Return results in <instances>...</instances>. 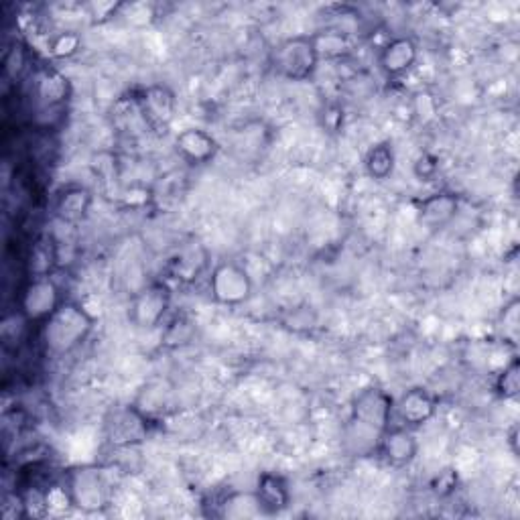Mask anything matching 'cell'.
Here are the masks:
<instances>
[{"instance_id":"14","label":"cell","mask_w":520,"mask_h":520,"mask_svg":"<svg viewBox=\"0 0 520 520\" xmlns=\"http://www.w3.org/2000/svg\"><path fill=\"white\" fill-rule=\"evenodd\" d=\"M458 210H460L458 195L451 191H439V193L429 195V198H425L419 204L417 216H419L421 226H425L431 232H437L453 222Z\"/></svg>"},{"instance_id":"3","label":"cell","mask_w":520,"mask_h":520,"mask_svg":"<svg viewBox=\"0 0 520 520\" xmlns=\"http://www.w3.org/2000/svg\"><path fill=\"white\" fill-rule=\"evenodd\" d=\"M319 53L313 35H293L281 41L273 53L275 72L291 82H307L319 68Z\"/></svg>"},{"instance_id":"15","label":"cell","mask_w":520,"mask_h":520,"mask_svg":"<svg viewBox=\"0 0 520 520\" xmlns=\"http://www.w3.org/2000/svg\"><path fill=\"white\" fill-rule=\"evenodd\" d=\"M252 492L256 496L260 514H281L291 504V490L287 480L273 472L260 474Z\"/></svg>"},{"instance_id":"24","label":"cell","mask_w":520,"mask_h":520,"mask_svg":"<svg viewBox=\"0 0 520 520\" xmlns=\"http://www.w3.org/2000/svg\"><path fill=\"white\" fill-rule=\"evenodd\" d=\"M518 307H520V301L514 297L510 303L504 305V311H502V328H504V342H510V344H516L518 342V330H520V315H518Z\"/></svg>"},{"instance_id":"1","label":"cell","mask_w":520,"mask_h":520,"mask_svg":"<svg viewBox=\"0 0 520 520\" xmlns=\"http://www.w3.org/2000/svg\"><path fill=\"white\" fill-rule=\"evenodd\" d=\"M395 421V399L380 386H366L352 399L344 445L352 455H374L382 433Z\"/></svg>"},{"instance_id":"21","label":"cell","mask_w":520,"mask_h":520,"mask_svg":"<svg viewBox=\"0 0 520 520\" xmlns=\"http://www.w3.org/2000/svg\"><path fill=\"white\" fill-rule=\"evenodd\" d=\"M494 390L496 395L504 401H514L520 393V366H518V360L512 358L502 370L500 374L496 376V382H494Z\"/></svg>"},{"instance_id":"27","label":"cell","mask_w":520,"mask_h":520,"mask_svg":"<svg viewBox=\"0 0 520 520\" xmlns=\"http://www.w3.org/2000/svg\"><path fill=\"white\" fill-rule=\"evenodd\" d=\"M455 482H458V478H455L453 472H443V474L435 480L433 490H435L439 496H445V494H449V492L455 488Z\"/></svg>"},{"instance_id":"9","label":"cell","mask_w":520,"mask_h":520,"mask_svg":"<svg viewBox=\"0 0 520 520\" xmlns=\"http://www.w3.org/2000/svg\"><path fill=\"white\" fill-rule=\"evenodd\" d=\"M376 455L393 468L411 466L419 455V439L409 427L390 425L378 441Z\"/></svg>"},{"instance_id":"6","label":"cell","mask_w":520,"mask_h":520,"mask_svg":"<svg viewBox=\"0 0 520 520\" xmlns=\"http://www.w3.org/2000/svg\"><path fill=\"white\" fill-rule=\"evenodd\" d=\"M173 293L167 283L155 281L143 287L128 307V319L137 330H155L171 307Z\"/></svg>"},{"instance_id":"16","label":"cell","mask_w":520,"mask_h":520,"mask_svg":"<svg viewBox=\"0 0 520 520\" xmlns=\"http://www.w3.org/2000/svg\"><path fill=\"white\" fill-rule=\"evenodd\" d=\"M92 202L94 195L90 189L82 185H70L57 195L55 214L65 224H78L88 216Z\"/></svg>"},{"instance_id":"4","label":"cell","mask_w":520,"mask_h":520,"mask_svg":"<svg viewBox=\"0 0 520 520\" xmlns=\"http://www.w3.org/2000/svg\"><path fill=\"white\" fill-rule=\"evenodd\" d=\"M65 488L70 492L72 506L86 512H102L112 502V484L108 482L106 474L100 468H78L68 474Z\"/></svg>"},{"instance_id":"20","label":"cell","mask_w":520,"mask_h":520,"mask_svg":"<svg viewBox=\"0 0 520 520\" xmlns=\"http://www.w3.org/2000/svg\"><path fill=\"white\" fill-rule=\"evenodd\" d=\"M315 39V47L319 53V59H342L352 51V43L348 33L340 31V29H328V31H319L313 33Z\"/></svg>"},{"instance_id":"5","label":"cell","mask_w":520,"mask_h":520,"mask_svg":"<svg viewBox=\"0 0 520 520\" xmlns=\"http://www.w3.org/2000/svg\"><path fill=\"white\" fill-rule=\"evenodd\" d=\"M210 293L218 305L238 307L244 305L254 291L250 273L236 260H222L210 273Z\"/></svg>"},{"instance_id":"13","label":"cell","mask_w":520,"mask_h":520,"mask_svg":"<svg viewBox=\"0 0 520 520\" xmlns=\"http://www.w3.org/2000/svg\"><path fill=\"white\" fill-rule=\"evenodd\" d=\"M106 431L108 441L114 445H135L147 439L149 425L147 417L139 409L126 407L112 413V417L106 423Z\"/></svg>"},{"instance_id":"22","label":"cell","mask_w":520,"mask_h":520,"mask_svg":"<svg viewBox=\"0 0 520 520\" xmlns=\"http://www.w3.org/2000/svg\"><path fill=\"white\" fill-rule=\"evenodd\" d=\"M220 506L224 508L222 516H228V518H244V516L260 514V508H258L254 492L230 494L228 498H224V502Z\"/></svg>"},{"instance_id":"25","label":"cell","mask_w":520,"mask_h":520,"mask_svg":"<svg viewBox=\"0 0 520 520\" xmlns=\"http://www.w3.org/2000/svg\"><path fill=\"white\" fill-rule=\"evenodd\" d=\"M122 7H124L122 3H92L88 7V11H90V17H94L96 21H106V19L118 15L122 11Z\"/></svg>"},{"instance_id":"19","label":"cell","mask_w":520,"mask_h":520,"mask_svg":"<svg viewBox=\"0 0 520 520\" xmlns=\"http://www.w3.org/2000/svg\"><path fill=\"white\" fill-rule=\"evenodd\" d=\"M395 165H397V155L390 141H380L372 145L364 157V169L374 181H386L395 173Z\"/></svg>"},{"instance_id":"10","label":"cell","mask_w":520,"mask_h":520,"mask_svg":"<svg viewBox=\"0 0 520 520\" xmlns=\"http://www.w3.org/2000/svg\"><path fill=\"white\" fill-rule=\"evenodd\" d=\"M437 415V399L423 386H413L395 401L397 425L419 429Z\"/></svg>"},{"instance_id":"12","label":"cell","mask_w":520,"mask_h":520,"mask_svg":"<svg viewBox=\"0 0 520 520\" xmlns=\"http://www.w3.org/2000/svg\"><path fill=\"white\" fill-rule=\"evenodd\" d=\"M419 59V45L413 37L401 35L386 41L380 47L378 53V68L388 76V78H401L409 70H413V65Z\"/></svg>"},{"instance_id":"17","label":"cell","mask_w":520,"mask_h":520,"mask_svg":"<svg viewBox=\"0 0 520 520\" xmlns=\"http://www.w3.org/2000/svg\"><path fill=\"white\" fill-rule=\"evenodd\" d=\"M35 98L43 108H57L65 104V100L72 94L70 80L65 78L59 70L45 68L37 78H35Z\"/></svg>"},{"instance_id":"8","label":"cell","mask_w":520,"mask_h":520,"mask_svg":"<svg viewBox=\"0 0 520 520\" xmlns=\"http://www.w3.org/2000/svg\"><path fill=\"white\" fill-rule=\"evenodd\" d=\"M63 303L57 283L49 275L33 277L21 295V317L27 323L45 321Z\"/></svg>"},{"instance_id":"18","label":"cell","mask_w":520,"mask_h":520,"mask_svg":"<svg viewBox=\"0 0 520 520\" xmlns=\"http://www.w3.org/2000/svg\"><path fill=\"white\" fill-rule=\"evenodd\" d=\"M206 267H208V252L202 244H195V242L181 246L177 254L171 258V273L183 283H191L198 279Z\"/></svg>"},{"instance_id":"23","label":"cell","mask_w":520,"mask_h":520,"mask_svg":"<svg viewBox=\"0 0 520 520\" xmlns=\"http://www.w3.org/2000/svg\"><path fill=\"white\" fill-rule=\"evenodd\" d=\"M82 49V37L76 31H61L49 41V53L55 59H70Z\"/></svg>"},{"instance_id":"7","label":"cell","mask_w":520,"mask_h":520,"mask_svg":"<svg viewBox=\"0 0 520 520\" xmlns=\"http://www.w3.org/2000/svg\"><path fill=\"white\" fill-rule=\"evenodd\" d=\"M135 104L145 126L153 130V133L165 135L171 128L177 114V98L169 86L153 84L143 88L137 94Z\"/></svg>"},{"instance_id":"2","label":"cell","mask_w":520,"mask_h":520,"mask_svg":"<svg viewBox=\"0 0 520 520\" xmlns=\"http://www.w3.org/2000/svg\"><path fill=\"white\" fill-rule=\"evenodd\" d=\"M96 319L76 301H63L45 321L41 340L51 356H65L78 350L94 332Z\"/></svg>"},{"instance_id":"11","label":"cell","mask_w":520,"mask_h":520,"mask_svg":"<svg viewBox=\"0 0 520 520\" xmlns=\"http://www.w3.org/2000/svg\"><path fill=\"white\" fill-rule=\"evenodd\" d=\"M175 149L185 163L202 167L218 157L220 143L208 130L189 126L175 135Z\"/></svg>"},{"instance_id":"26","label":"cell","mask_w":520,"mask_h":520,"mask_svg":"<svg viewBox=\"0 0 520 520\" xmlns=\"http://www.w3.org/2000/svg\"><path fill=\"white\" fill-rule=\"evenodd\" d=\"M437 159L431 155H421L415 163V173L421 181H429L437 173Z\"/></svg>"}]
</instances>
